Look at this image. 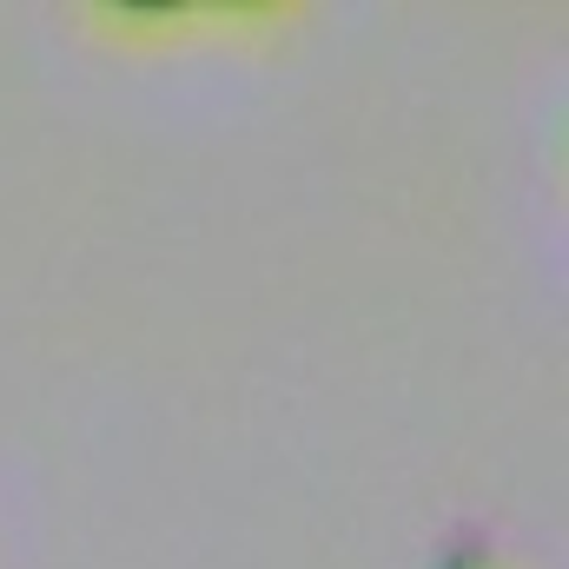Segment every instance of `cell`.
I'll list each match as a JSON object with an SVG mask.
<instances>
[{"label":"cell","mask_w":569,"mask_h":569,"mask_svg":"<svg viewBox=\"0 0 569 569\" xmlns=\"http://www.w3.org/2000/svg\"><path fill=\"white\" fill-rule=\"evenodd\" d=\"M443 569H490V557H483L477 543H463V550H450V557H443Z\"/></svg>","instance_id":"1"}]
</instances>
